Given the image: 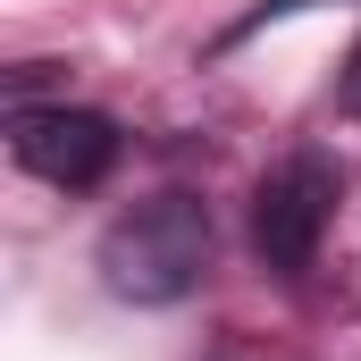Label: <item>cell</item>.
I'll return each mask as SVG.
<instances>
[{
	"instance_id": "3957f363",
	"label": "cell",
	"mask_w": 361,
	"mask_h": 361,
	"mask_svg": "<svg viewBox=\"0 0 361 361\" xmlns=\"http://www.w3.org/2000/svg\"><path fill=\"white\" fill-rule=\"evenodd\" d=\"M8 152H17V169H34L42 185H68V193H85V185L109 177V160H118V126L101 118V109H17L8 118Z\"/></svg>"
},
{
	"instance_id": "6da1fadb",
	"label": "cell",
	"mask_w": 361,
	"mask_h": 361,
	"mask_svg": "<svg viewBox=\"0 0 361 361\" xmlns=\"http://www.w3.org/2000/svg\"><path fill=\"white\" fill-rule=\"evenodd\" d=\"M210 252H219L210 210L193 193H152V202H135V210L109 219V235H101V286L118 302H185L210 277Z\"/></svg>"
},
{
	"instance_id": "7a4b0ae2",
	"label": "cell",
	"mask_w": 361,
	"mask_h": 361,
	"mask_svg": "<svg viewBox=\"0 0 361 361\" xmlns=\"http://www.w3.org/2000/svg\"><path fill=\"white\" fill-rule=\"evenodd\" d=\"M328 219H336V160L328 152L277 160L269 177H261V193H252V244H261V261L277 277H302L319 261Z\"/></svg>"
},
{
	"instance_id": "277c9868",
	"label": "cell",
	"mask_w": 361,
	"mask_h": 361,
	"mask_svg": "<svg viewBox=\"0 0 361 361\" xmlns=\"http://www.w3.org/2000/svg\"><path fill=\"white\" fill-rule=\"evenodd\" d=\"M345 109L361 118V42H353V59H345Z\"/></svg>"
}]
</instances>
